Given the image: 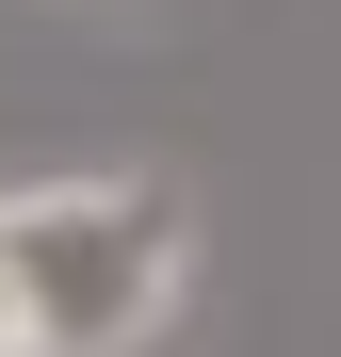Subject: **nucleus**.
Here are the masks:
<instances>
[{"label": "nucleus", "instance_id": "obj_1", "mask_svg": "<svg viewBox=\"0 0 341 357\" xmlns=\"http://www.w3.org/2000/svg\"><path fill=\"white\" fill-rule=\"evenodd\" d=\"M0 276L33 309V357H146L195 292V227L162 178H0Z\"/></svg>", "mask_w": 341, "mask_h": 357}, {"label": "nucleus", "instance_id": "obj_2", "mask_svg": "<svg viewBox=\"0 0 341 357\" xmlns=\"http://www.w3.org/2000/svg\"><path fill=\"white\" fill-rule=\"evenodd\" d=\"M0 357H33V309H17V276H0Z\"/></svg>", "mask_w": 341, "mask_h": 357}]
</instances>
